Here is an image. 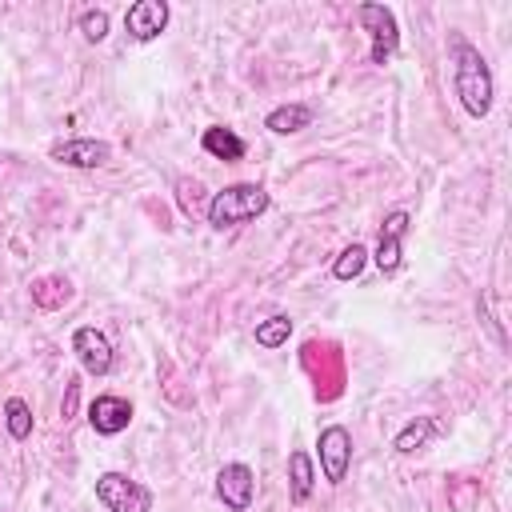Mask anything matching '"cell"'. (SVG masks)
<instances>
[{"label": "cell", "instance_id": "obj_1", "mask_svg": "<svg viewBox=\"0 0 512 512\" xmlns=\"http://www.w3.org/2000/svg\"><path fill=\"white\" fill-rule=\"evenodd\" d=\"M452 64H456V96L464 104L468 116H488L492 108V96H496V84H492V72H488V60L480 56L476 44H468L460 32L452 36Z\"/></svg>", "mask_w": 512, "mask_h": 512}, {"label": "cell", "instance_id": "obj_2", "mask_svg": "<svg viewBox=\"0 0 512 512\" xmlns=\"http://www.w3.org/2000/svg\"><path fill=\"white\" fill-rule=\"evenodd\" d=\"M264 208H268V192H264L260 184H228L224 192H216V196L208 200L204 216H208L212 228L224 232V228H236V224L256 220Z\"/></svg>", "mask_w": 512, "mask_h": 512}, {"label": "cell", "instance_id": "obj_3", "mask_svg": "<svg viewBox=\"0 0 512 512\" xmlns=\"http://www.w3.org/2000/svg\"><path fill=\"white\" fill-rule=\"evenodd\" d=\"M96 500L108 512H152V492L124 472H100L96 476Z\"/></svg>", "mask_w": 512, "mask_h": 512}, {"label": "cell", "instance_id": "obj_4", "mask_svg": "<svg viewBox=\"0 0 512 512\" xmlns=\"http://www.w3.org/2000/svg\"><path fill=\"white\" fill-rule=\"evenodd\" d=\"M356 20L368 28V36H372V48H368V60L372 64H388L392 56H396V48H400V28H396V16H392V8H384V4H360L356 8Z\"/></svg>", "mask_w": 512, "mask_h": 512}, {"label": "cell", "instance_id": "obj_5", "mask_svg": "<svg viewBox=\"0 0 512 512\" xmlns=\"http://www.w3.org/2000/svg\"><path fill=\"white\" fill-rule=\"evenodd\" d=\"M320 448V472L328 484H340L348 476V464H352V432L344 424H328L316 440Z\"/></svg>", "mask_w": 512, "mask_h": 512}, {"label": "cell", "instance_id": "obj_6", "mask_svg": "<svg viewBox=\"0 0 512 512\" xmlns=\"http://www.w3.org/2000/svg\"><path fill=\"white\" fill-rule=\"evenodd\" d=\"M404 236H408V212L396 208V212L384 216V224H380V244H376V256H372L384 276H396V272H400V264H404Z\"/></svg>", "mask_w": 512, "mask_h": 512}, {"label": "cell", "instance_id": "obj_7", "mask_svg": "<svg viewBox=\"0 0 512 512\" xmlns=\"http://www.w3.org/2000/svg\"><path fill=\"white\" fill-rule=\"evenodd\" d=\"M216 496H220V504L224 508H232V512H248L252 508V496H256V476H252V468L248 464H224L220 472H216Z\"/></svg>", "mask_w": 512, "mask_h": 512}, {"label": "cell", "instance_id": "obj_8", "mask_svg": "<svg viewBox=\"0 0 512 512\" xmlns=\"http://www.w3.org/2000/svg\"><path fill=\"white\" fill-rule=\"evenodd\" d=\"M72 352H76V360L88 376H108L112 372V344L100 328H88V324L76 328L72 332Z\"/></svg>", "mask_w": 512, "mask_h": 512}, {"label": "cell", "instance_id": "obj_9", "mask_svg": "<svg viewBox=\"0 0 512 512\" xmlns=\"http://www.w3.org/2000/svg\"><path fill=\"white\" fill-rule=\"evenodd\" d=\"M168 24V0H136L128 12H124V28L132 40H156Z\"/></svg>", "mask_w": 512, "mask_h": 512}, {"label": "cell", "instance_id": "obj_10", "mask_svg": "<svg viewBox=\"0 0 512 512\" xmlns=\"http://www.w3.org/2000/svg\"><path fill=\"white\" fill-rule=\"evenodd\" d=\"M128 420H132V404H128L124 396L104 392V396H96V400L88 404V424H92L100 436H116V432H124Z\"/></svg>", "mask_w": 512, "mask_h": 512}, {"label": "cell", "instance_id": "obj_11", "mask_svg": "<svg viewBox=\"0 0 512 512\" xmlns=\"http://www.w3.org/2000/svg\"><path fill=\"white\" fill-rule=\"evenodd\" d=\"M48 156L68 168H100L112 160V148L104 140H64V144H52Z\"/></svg>", "mask_w": 512, "mask_h": 512}, {"label": "cell", "instance_id": "obj_12", "mask_svg": "<svg viewBox=\"0 0 512 512\" xmlns=\"http://www.w3.org/2000/svg\"><path fill=\"white\" fill-rule=\"evenodd\" d=\"M200 144H204L208 156H216V160H224V164L244 160V140H240L232 128H220V124H216V128H204Z\"/></svg>", "mask_w": 512, "mask_h": 512}, {"label": "cell", "instance_id": "obj_13", "mask_svg": "<svg viewBox=\"0 0 512 512\" xmlns=\"http://www.w3.org/2000/svg\"><path fill=\"white\" fill-rule=\"evenodd\" d=\"M316 488V468H312V456L308 452H292L288 456V492H292V504H304Z\"/></svg>", "mask_w": 512, "mask_h": 512}, {"label": "cell", "instance_id": "obj_14", "mask_svg": "<svg viewBox=\"0 0 512 512\" xmlns=\"http://www.w3.org/2000/svg\"><path fill=\"white\" fill-rule=\"evenodd\" d=\"M308 124H312V108L308 104H280V108H272L264 116V128L276 132V136H292V132L308 128Z\"/></svg>", "mask_w": 512, "mask_h": 512}, {"label": "cell", "instance_id": "obj_15", "mask_svg": "<svg viewBox=\"0 0 512 512\" xmlns=\"http://www.w3.org/2000/svg\"><path fill=\"white\" fill-rule=\"evenodd\" d=\"M432 432H436V420H432V416H416L412 424H404V428L396 432L392 448H396V452H420V448L432 440Z\"/></svg>", "mask_w": 512, "mask_h": 512}, {"label": "cell", "instance_id": "obj_16", "mask_svg": "<svg viewBox=\"0 0 512 512\" xmlns=\"http://www.w3.org/2000/svg\"><path fill=\"white\" fill-rule=\"evenodd\" d=\"M32 300H36L40 308H60V304L72 300V284H68L64 276H44V280L32 284Z\"/></svg>", "mask_w": 512, "mask_h": 512}, {"label": "cell", "instance_id": "obj_17", "mask_svg": "<svg viewBox=\"0 0 512 512\" xmlns=\"http://www.w3.org/2000/svg\"><path fill=\"white\" fill-rule=\"evenodd\" d=\"M288 336H292V316H284V312L256 324V344L260 348H280V344H288Z\"/></svg>", "mask_w": 512, "mask_h": 512}, {"label": "cell", "instance_id": "obj_18", "mask_svg": "<svg viewBox=\"0 0 512 512\" xmlns=\"http://www.w3.org/2000/svg\"><path fill=\"white\" fill-rule=\"evenodd\" d=\"M4 428H8L12 440H28V436H32V408H28L20 396H12V400L4 404Z\"/></svg>", "mask_w": 512, "mask_h": 512}, {"label": "cell", "instance_id": "obj_19", "mask_svg": "<svg viewBox=\"0 0 512 512\" xmlns=\"http://www.w3.org/2000/svg\"><path fill=\"white\" fill-rule=\"evenodd\" d=\"M364 264H368V248H364V244H348V248L336 256L332 276H336V280H356V276L364 272Z\"/></svg>", "mask_w": 512, "mask_h": 512}, {"label": "cell", "instance_id": "obj_20", "mask_svg": "<svg viewBox=\"0 0 512 512\" xmlns=\"http://www.w3.org/2000/svg\"><path fill=\"white\" fill-rule=\"evenodd\" d=\"M80 32H84V40L100 44V40L108 36V12H104V8H88V12L80 16Z\"/></svg>", "mask_w": 512, "mask_h": 512}]
</instances>
